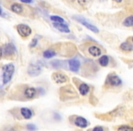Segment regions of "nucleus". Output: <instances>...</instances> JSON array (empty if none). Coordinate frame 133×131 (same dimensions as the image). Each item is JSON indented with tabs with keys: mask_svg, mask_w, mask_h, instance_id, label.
Segmentation results:
<instances>
[{
	"mask_svg": "<svg viewBox=\"0 0 133 131\" xmlns=\"http://www.w3.org/2000/svg\"><path fill=\"white\" fill-rule=\"evenodd\" d=\"M74 18H75V19H77V20H78V22L80 23V24L84 25V26H85L87 28H89V29L90 30V31L94 32V33H98V27H96V26H93V25L89 24V22H87V21H86L84 18H80V17H74Z\"/></svg>",
	"mask_w": 133,
	"mask_h": 131,
	"instance_id": "423d86ee",
	"label": "nucleus"
},
{
	"mask_svg": "<svg viewBox=\"0 0 133 131\" xmlns=\"http://www.w3.org/2000/svg\"><path fill=\"white\" fill-rule=\"evenodd\" d=\"M54 26L57 28L58 31L63 32V33H69V28L66 24H60V23H54Z\"/></svg>",
	"mask_w": 133,
	"mask_h": 131,
	"instance_id": "9b49d317",
	"label": "nucleus"
},
{
	"mask_svg": "<svg viewBox=\"0 0 133 131\" xmlns=\"http://www.w3.org/2000/svg\"><path fill=\"white\" fill-rule=\"evenodd\" d=\"M50 19L53 21V23H60V24H65V20L60 17H57V16H52L50 17Z\"/></svg>",
	"mask_w": 133,
	"mask_h": 131,
	"instance_id": "aec40b11",
	"label": "nucleus"
},
{
	"mask_svg": "<svg viewBox=\"0 0 133 131\" xmlns=\"http://www.w3.org/2000/svg\"><path fill=\"white\" fill-rule=\"evenodd\" d=\"M78 90H79L80 95L82 96H86L88 93L89 92V87L85 83H82L79 85V87H78Z\"/></svg>",
	"mask_w": 133,
	"mask_h": 131,
	"instance_id": "2eb2a0df",
	"label": "nucleus"
},
{
	"mask_svg": "<svg viewBox=\"0 0 133 131\" xmlns=\"http://www.w3.org/2000/svg\"><path fill=\"white\" fill-rule=\"evenodd\" d=\"M123 25L125 26H128V27H131V26H132V25H133V17H132V16H129V17H128L127 18L123 21Z\"/></svg>",
	"mask_w": 133,
	"mask_h": 131,
	"instance_id": "6ab92c4d",
	"label": "nucleus"
},
{
	"mask_svg": "<svg viewBox=\"0 0 133 131\" xmlns=\"http://www.w3.org/2000/svg\"><path fill=\"white\" fill-rule=\"evenodd\" d=\"M93 0H78V4L82 6H88L91 2H92Z\"/></svg>",
	"mask_w": 133,
	"mask_h": 131,
	"instance_id": "412c9836",
	"label": "nucleus"
},
{
	"mask_svg": "<svg viewBox=\"0 0 133 131\" xmlns=\"http://www.w3.org/2000/svg\"><path fill=\"white\" fill-rule=\"evenodd\" d=\"M113 1H115V2H117V3H120L122 0H113Z\"/></svg>",
	"mask_w": 133,
	"mask_h": 131,
	"instance_id": "cd10ccee",
	"label": "nucleus"
},
{
	"mask_svg": "<svg viewBox=\"0 0 133 131\" xmlns=\"http://www.w3.org/2000/svg\"><path fill=\"white\" fill-rule=\"evenodd\" d=\"M89 52L91 56H93V57H99L102 53L101 49L97 46H91L89 48Z\"/></svg>",
	"mask_w": 133,
	"mask_h": 131,
	"instance_id": "9d476101",
	"label": "nucleus"
},
{
	"mask_svg": "<svg viewBox=\"0 0 133 131\" xmlns=\"http://www.w3.org/2000/svg\"><path fill=\"white\" fill-rule=\"evenodd\" d=\"M51 78H52V80L57 84H64V83H66V82H68V80H69V78H68V77H66V75L62 74V73H59V72L54 73V74L52 75Z\"/></svg>",
	"mask_w": 133,
	"mask_h": 131,
	"instance_id": "7ed1b4c3",
	"label": "nucleus"
},
{
	"mask_svg": "<svg viewBox=\"0 0 133 131\" xmlns=\"http://www.w3.org/2000/svg\"><path fill=\"white\" fill-rule=\"evenodd\" d=\"M66 1H69V2H74L75 0H66Z\"/></svg>",
	"mask_w": 133,
	"mask_h": 131,
	"instance_id": "c756f323",
	"label": "nucleus"
},
{
	"mask_svg": "<svg viewBox=\"0 0 133 131\" xmlns=\"http://www.w3.org/2000/svg\"><path fill=\"white\" fill-rule=\"evenodd\" d=\"M14 71H15V67H14L13 64L6 65L4 67V69H3V83L5 85L9 83L12 77H13Z\"/></svg>",
	"mask_w": 133,
	"mask_h": 131,
	"instance_id": "f257e3e1",
	"label": "nucleus"
},
{
	"mask_svg": "<svg viewBox=\"0 0 133 131\" xmlns=\"http://www.w3.org/2000/svg\"><path fill=\"white\" fill-rule=\"evenodd\" d=\"M55 115H56V118H57V119H59V118H59V116H58L57 114H55Z\"/></svg>",
	"mask_w": 133,
	"mask_h": 131,
	"instance_id": "c85d7f7f",
	"label": "nucleus"
},
{
	"mask_svg": "<svg viewBox=\"0 0 133 131\" xmlns=\"http://www.w3.org/2000/svg\"><path fill=\"white\" fill-rule=\"evenodd\" d=\"M20 112H21L22 116L24 118H26V119H29V118H31L32 115H33V112H32L29 108H28V107H22V108L20 109Z\"/></svg>",
	"mask_w": 133,
	"mask_h": 131,
	"instance_id": "4468645a",
	"label": "nucleus"
},
{
	"mask_svg": "<svg viewBox=\"0 0 133 131\" xmlns=\"http://www.w3.org/2000/svg\"><path fill=\"white\" fill-rule=\"evenodd\" d=\"M2 48V55H5V56H11V55H14L17 51L16 49V46H14V44L12 43H8V44L5 45Z\"/></svg>",
	"mask_w": 133,
	"mask_h": 131,
	"instance_id": "20e7f679",
	"label": "nucleus"
},
{
	"mask_svg": "<svg viewBox=\"0 0 133 131\" xmlns=\"http://www.w3.org/2000/svg\"><path fill=\"white\" fill-rule=\"evenodd\" d=\"M1 57H2V48L0 47V59H1Z\"/></svg>",
	"mask_w": 133,
	"mask_h": 131,
	"instance_id": "bb28decb",
	"label": "nucleus"
},
{
	"mask_svg": "<svg viewBox=\"0 0 133 131\" xmlns=\"http://www.w3.org/2000/svg\"><path fill=\"white\" fill-rule=\"evenodd\" d=\"M107 83L110 86H113V87H118L121 85V79L117 75L110 74L107 78Z\"/></svg>",
	"mask_w": 133,
	"mask_h": 131,
	"instance_id": "39448f33",
	"label": "nucleus"
},
{
	"mask_svg": "<svg viewBox=\"0 0 133 131\" xmlns=\"http://www.w3.org/2000/svg\"><path fill=\"white\" fill-rule=\"evenodd\" d=\"M28 72L32 77L38 76L41 72V67L39 66H37V65H30L28 69Z\"/></svg>",
	"mask_w": 133,
	"mask_h": 131,
	"instance_id": "0eeeda50",
	"label": "nucleus"
},
{
	"mask_svg": "<svg viewBox=\"0 0 133 131\" xmlns=\"http://www.w3.org/2000/svg\"><path fill=\"white\" fill-rule=\"evenodd\" d=\"M55 56H56V52L53 49H48L46 51H44V53H43V57L45 58H51V57H55Z\"/></svg>",
	"mask_w": 133,
	"mask_h": 131,
	"instance_id": "f3484780",
	"label": "nucleus"
},
{
	"mask_svg": "<svg viewBox=\"0 0 133 131\" xmlns=\"http://www.w3.org/2000/svg\"><path fill=\"white\" fill-rule=\"evenodd\" d=\"M17 31L22 37H28L31 35L32 29L30 26L25 24H19L17 26Z\"/></svg>",
	"mask_w": 133,
	"mask_h": 131,
	"instance_id": "f03ea898",
	"label": "nucleus"
},
{
	"mask_svg": "<svg viewBox=\"0 0 133 131\" xmlns=\"http://www.w3.org/2000/svg\"><path fill=\"white\" fill-rule=\"evenodd\" d=\"M74 123H75V125L78 126V127H81V128H85V127H87L88 125H89L87 119L82 118V116H77V118H75Z\"/></svg>",
	"mask_w": 133,
	"mask_h": 131,
	"instance_id": "1a4fd4ad",
	"label": "nucleus"
},
{
	"mask_svg": "<svg viewBox=\"0 0 133 131\" xmlns=\"http://www.w3.org/2000/svg\"><path fill=\"white\" fill-rule=\"evenodd\" d=\"M120 49L123 50V51L131 52L132 51V44H131L130 42L126 41V42L122 43V44L120 45Z\"/></svg>",
	"mask_w": 133,
	"mask_h": 131,
	"instance_id": "dca6fc26",
	"label": "nucleus"
},
{
	"mask_svg": "<svg viewBox=\"0 0 133 131\" xmlns=\"http://www.w3.org/2000/svg\"><path fill=\"white\" fill-rule=\"evenodd\" d=\"M37 95V89L34 87H28L25 90V96L28 98H34Z\"/></svg>",
	"mask_w": 133,
	"mask_h": 131,
	"instance_id": "f8f14e48",
	"label": "nucleus"
},
{
	"mask_svg": "<svg viewBox=\"0 0 133 131\" xmlns=\"http://www.w3.org/2000/svg\"><path fill=\"white\" fill-rule=\"evenodd\" d=\"M118 131H133V128L129 126H120L118 128Z\"/></svg>",
	"mask_w": 133,
	"mask_h": 131,
	"instance_id": "4be33fe9",
	"label": "nucleus"
},
{
	"mask_svg": "<svg viewBox=\"0 0 133 131\" xmlns=\"http://www.w3.org/2000/svg\"><path fill=\"white\" fill-rule=\"evenodd\" d=\"M37 38H34L33 41L31 42V44H30V46H32V47H33V46H35L36 45H37Z\"/></svg>",
	"mask_w": 133,
	"mask_h": 131,
	"instance_id": "393cba45",
	"label": "nucleus"
},
{
	"mask_svg": "<svg viewBox=\"0 0 133 131\" xmlns=\"http://www.w3.org/2000/svg\"><path fill=\"white\" fill-rule=\"evenodd\" d=\"M1 14H2V9H1V8H0V16H1Z\"/></svg>",
	"mask_w": 133,
	"mask_h": 131,
	"instance_id": "7c9ffc66",
	"label": "nucleus"
},
{
	"mask_svg": "<svg viewBox=\"0 0 133 131\" xmlns=\"http://www.w3.org/2000/svg\"><path fill=\"white\" fill-rule=\"evenodd\" d=\"M92 131H104V128L102 127H99V126H97L92 129Z\"/></svg>",
	"mask_w": 133,
	"mask_h": 131,
	"instance_id": "b1692460",
	"label": "nucleus"
},
{
	"mask_svg": "<svg viewBox=\"0 0 133 131\" xmlns=\"http://www.w3.org/2000/svg\"><path fill=\"white\" fill-rule=\"evenodd\" d=\"M20 1L23 3H26V4H29V3L32 2V0H20Z\"/></svg>",
	"mask_w": 133,
	"mask_h": 131,
	"instance_id": "a878e982",
	"label": "nucleus"
},
{
	"mask_svg": "<svg viewBox=\"0 0 133 131\" xmlns=\"http://www.w3.org/2000/svg\"><path fill=\"white\" fill-rule=\"evenodd\" d=\"M69 66L71 71H73V72H78L80 67V62L78 59H71L69 62Z\"/></svg>",
	"mask_w": 133,
	"mask_h": 131,
	"instance_id": "6e6552de",
	"label": "nucleus"
},
{
	"mask_svg": "<svg viewBox=\"0 0 133 131\" xmlns=\"http://www.w3.org/2000/svg\"><path fill=\"white\" fill-rule=\"evenodd\" d=\"M109 58L108 56H102L99 58V60H98V62H99L100 66L106 67V66H108V64H109Z\"/></svg>",
	"mask_w": 133,
	"mask_h": 131,
	"instance_id": "a211bd4d",
	"label": "nucleus"
},
{
	"mask_svg": "<svg viewBox=\"0 0 133 131\" xmlns=\"http://www.w3.org/2000/svg\"><path fill=\"white\" fill-rule=\"evenodd\" d=\"M26 128L30 131H36L37 130V127H36L34 124H28V125L26 126Z\"/></svg>",
	"mask_w": 133,
	"mask_h": 131,
	"instance_id": "5701e85b",
	"label": "nucleus"
},
{
	"mask_svg": "<svg viewBox=\"0 0 133 131\" xmlns=\"http://www.w3.org/2000/svg\"><path fill=\"white\" fill-rule=\"evenodd\" d=\"M10 9L12 12L16 14H22L23 13V6H21L18 3H13V4L10 6Z\"/></svg>",
	"mask_w": 133,
	"mask_h": 131,
	"instance_id": "ddd939ff",
	"label": "nucleus"
}]
</instances>
